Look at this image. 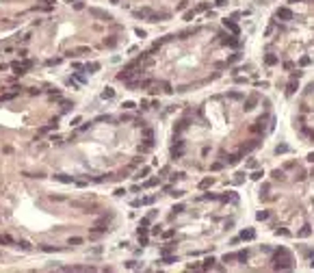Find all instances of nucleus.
I'll return each instance as SVG.
<instances>
[{
  "label": "nucleus",
  "mask_w": 314,
  "mask_h": 273,
  "mask_svg": "<svg viewBox=\"0 0 314 273\" xmlns=\"http://www.w3.org/2000/svg\"><path fill=\"white\" fill-rule=\"evenodd\" d=\"M238 59H240V54H232V56H230V61H227V63H236V61H238Z\"/></svg>",
  "instance_id": "09e8293b"
},
{
  "label": "nucleus",
  "mask_w": 314,
  "mask_h": 273,
  "mask_svg": "<svg viewBox=\"0 0 314 273\" xmlns=\"http://www.w3.org/2000/svg\"><path fill=\"white\" fill-rule=\"evenodd\" d=\"M136 35H139V37L143 39V37H145V31H143V28H136Z\"/></svg>",
  "instance_id": "4d7b16f0"
},
{
  "label": "nucleus",
  "mask_w": 314,
  "mask_h": 273,
  "mask_svg": "<svg viewBox=\"0 0 314 273\" xmlns=\"http://www.w3.org/2000/svg\"><path fill=\"white\" fill-rule=\"evenodd\" d=\"M102 98H104V100H113V98H115V91L111 89V87H106V89L102 91Z\"/></svg>",
  "instance_id": "4be33fe9"
},
{
  "label": "nucleus",
  "mask_w": 314,
  "mask_h": 273,
  "mask_svg": "<svg viewBox=\"0 0 314 273\" xmlns=\"http://www.w3.org/2000/svg\"><path fill=\"white\" fill-rule=\"evenodd\" d=\"M89 11H91V15H95V17H102V20H106V22L111 20V15L104 13V11H100V9H89Z\"/></svg>",
  "instance_id": "4468645a"
},
{
  "label": "nucleus",
  "mask_w": 314,
  "mask_h": 273,
  "mask_svg": "<svg viewBox=\"0 0 314 273\" xmlns=\"http://www.w3.org/2000/svg\"><path fill=\"white\" fill-rule=\"evenodd\" d=\"M33 65H35V63H33L31 59H26V61H13V63H11L9 67H11V69H13V72H15L17 76H22V74H26V72H28V69H31Z\"/></svg>",
  "instance_id": "f257e3e1"
},
{
  "label": "nucleus",
  "mask_w": 314,
  "mask_h": 273,
  "mask_svg": "<svg viewBox=\"0 0 314 273\" xmlns=\"http://www.w3.org/2000/svg\"><path fill=\"white\" fill-rule=\"evenodd\" d=\"M288 2H290V4H293V2H301V0H288Z\"/></svg>",
  "instance_id": "69168bd1"
},
{
  "label": "nucleus",
  "mask_w": 314,
  "mask_h": 273,
  "mask_svg": "<svg viewBox=\"0 0 314 273\" xmlns=\"http://www.w3.org/2000/svg\"><path fill=\"white\" fill-rule=\"evenodd\" d=\"M277 63H279V59H277L275 54H267V56H264V65L271 67V65H277Z\"/></svg>",
  "instance_id": "f3484780"
},
{
  "label": "nucleus",
  "mask_w": 314,
  "mask_h": 273,
  "mask_svg": "<svg viewBox=\"0 0 314 273\" xmlns=\"http://www.w3.org/2000/svg\"><path fill=\"white\" fill-rule=\"evenodd\" d=\"M297 89H299V78H290V83L286 85V95H293Z\"/></svg>",
  "instance_id": "6e6552de"
},
{
  "label": "nucleus",
  "mask_w": 314,
  "mask_h": 273,
  "mask_svg": "<svg viewBox=\"0 0 314 273\" xmlns=\"http://www.w3.org/2000/svg\"><path fill=\"white\" fill-rule=\"evenodd\" d=\"M212 267H215V258L210 256V258H206V260H204V265H202V269H212Z\"/></svg>",
  "instance_id": "393cba45"
},
{
  "label": "nucleus",
  "mask_w": 314,
  "mask_h": 273,
  "mask_svg": "<svg viewBox=\"0 0 314 273\" xmlns=\"http://www.w3.org/2000/svg\"><path fill=\"white\" fill-rule=\"evenodd\" d=\"M17 247H22V249H31V243H26V241H20V243H15Z\"/></svg>",
  "instance_id": "ea45409f"
},
{
  "label": "nucleus",
  "mask_w": 314,
  "mask_h": 273,
  "mask_svg": "<svg viewBox=\"0 0 314 273\" xmlns=\"http://www.w3.org/2000/svg\"><path fill=\"white\" fill-rule=\"evenodd\" d=\"M156 184H158V180H156V178H152V180L143 182V186H145V189H147V186H156Z\"/></svg>",
  "instance_id": "4c0bfd02"
},
{
  "label": "nucleus",
  "mask_w": 314,
  "mask_h": 273,
  "mask_svg": "<svg viewBox=\"0 0 314 273\" xmlns=\"http://www.w3.org/2000/svg\"><path fill=\"white\" fill-rule=\"evenodd\" d=\"M256 147H260V141H258V139H256V141H251V143H247V145H243L240 154H247V152H254Z\"/></svg>",
  "instance_id": "f8f14e48"
},
{
  "label": "nucleus",
  "mask_w": 314,
  "mask_h": 273,
  "mask_svg": "<svg viewBox=\"0 0 314 273\" xmlns=\"http://www.w3.org/2000/svg\"><path fill=\"white\" fill-rule=\"evenodd\" d=\"M87 52H91V48H87V46H80V48H74L69 54H72V56H78V54H87Z\"/></svg>",
  "instance_id": "2eb2a0df"
},
{
  "label": "nucleus",
  "mask_w": 314,
  "mask_h": 273,
  "mask_svg": "<svg viewBox=\"0 0 314 273\" xmlns=\"http://www.w3.org/2000/svg\"><path fill=\"white\" fill-rule=\"evenodd\" d=\"M273 262H275V269H277V271H288V269H293L290 258H277V260H273Z\"/></svg>",
  "instance_id": "7ed1b4c3"
},
{
  "label": "nucleus",
  "mask_w": 314,
  "mask_h": 273,
  "mask_svg": "<svg viewBox=\"0 0 314 273\" xmlns=\"http://www.w3.org/2000/svg\"><path fill=\"white\" fill-rule=\"evenodd\" d=\"M221 44H223V46H230V48H238V46H240V41H238L236 37H232V35H225L223 39H221Z\"/></svg>",
  "instance_id": "0eeeda50"
},
{
  "label": "nucleus",
  "mask_w": 314,
  "mask_h": 273,
  "mask_svg": "<svg viewBox=\"0 0 314 273\" xmlns=\"http://www.w3.org/2000/svg\"><path fill=\"white\" fill-rule=\"evenodd\" d=\"M152 13H154L152 9L143 7V9H136V11H135V17H141V20H150V15H152Z\"/></svg>",
  "instance_id": "39448f33"
},
{
  "label": "nucleus",
  "mask_w": 314,
  "mask_h": 273,
  "mask_svg": "<svg viewBox=\"0 0 314 273\" xmlns=\"http://www.w3.org/2000/svg\"><path fill=\"white\" fill-rule=\"evenodd\" d=\"M171 195H174V197H182V195H184V191H171Z\"/></svg>",
  "instance_id": "5fc2aeb1"
},
{
  "label": "nucleus",
  "mask_w": 314,
  "mask_h": 273,
  "mask_svg": "<svg viewBox=\"0 0 314 273\" xmlns=\"http://www.w3.org/2000/svg\"><path fill=\"white\" fill-rule=\"evenodd\" d=\"M293 67H295L293 61H284V69H293Z\"/></svg>",
  "instance_id": "de8ad7c7"
},
{
  "label": "nucleus",
  "mask_w": 314,
  "mask_h": 273,
  "mask_svg": "<svg viewBox=\"0 0 314 273\" xmlns=\"http://www.w3.org/2000/svg\"><path fill=\"white\" fill-rule=\"evenodd\" d=\"M240 156H243V154H238V156H225V154H221V158H223L227 165H236V163L240 160Z\"/></svg>",
  "instance_id": "dca6fc26"
},
{
  "label": "nucleus",
  "mask_w": 314,
  "mask_h": 273,
  "mask_svg": "<svg viewBox=\"0 0 314 273\" xmlns=\"http://www.w3.org/2000/svg\"><path fill=\"white\" fill-rule=\"evenodd\" d=\"M126 267H128V269H136V267H139V265H136L135 260H130V262H128V265H126Z\"/></svg>",
  "instance_id": "6e6d98bb"
},
{
  "label": "nucleus",
  "mask_w": 314,
  "mask_h": 273,
  "mask_svg": "<svg viewBox=\"0 0 314 273\" xmlns=\"http://www.w3.org/2000/svg\"><path fill=\"white\" fill-rule=\"evenodd\" d=\"M293 167H295V163H293V160H288V163L284 165V169H293Z\"/></svg>",
  "instance_id": "bf43d9fd"
},
{
  "label": "nucleus",
  "mask_w": 314,
  "mask_h": 273,
  "mask_svg": "<svg viewBox=\"0 0 314 273\" xmlns=\"http://www.w3.org/2000/svg\"><path fill=\"white\" fill-rule=\"evenodd\" d=\"M256 219H258V221H267V219H269V213H267V210H260V213L256 215Z\"/></svg>",
  "instance_id": "7c9ffc66"
},
{
  "label": "nucleus",
  "mask_w": 314,
  "mask_h": 273,
  "mask_svg": "<svg viewBox=\"0 0 314 273\" xmlns=\"http://www.w3.org/2000/svg\"><path fill=\"white\" fill-rule=\"evenodd\" d=\"M282 176H284V174H282V171H279V169H275V171H273V178H275V180H279V178H282Z\"/></svg>",
  "instance_id": "3c124183"
},
{
  "label": "nucleus",
  "mask_w": 314,
  "mask_h": 273,
  "mask_svg": "<svg viewBox=\"0 0 314 273\" xmlns=\"http://www.w3.org/2000/svg\"><path fill=\"white\" fill-rule=\"evenodd\" d=\"M247 258H249V249H240L236 254V260H240V262H247Z\"/></svg>",
  "instance_id": "aec40b11"
},
{
  "label": "nucleus",
  "mask_w": 314,
  "mask_h": 273,
  "mask_svg": "<svg viewBox=\"0 0 314 273\" xmlns=\"http://www.w3.org/2000/svg\"><path fill=\"white\" fill-rule=\"evenodd\" d=\"M85 69H87L89 74H93V72H98V69H100V63H95V61H93V63H87V65H85Z\"/></svg>",
  "instance_id": "5701e85b"
},
{
  "label": "nucleus",
  "mask_w": 314,
  "mask_h": 273,
  "mask_svg": "<svg viewBox=\"0 0 314 273\" xmlns=\"http://www.w3.org/2000/svg\"><path fill=\"white\" fill-rule=\"evenodd\" d=\"M286 152H288V145H286V143H282V145L275 147V154H286Z\"/></svg>",
  "instance_id": "c756f323"
},
{
  "label": "nucleus",
  "mask_w": 314,
  "mask_h": 273,
  "mask_svg": "<svg viewBox=\"0 0 314 273\" xmlns=\"http://www.w3.org/2000/svg\"><path fill=\"white\" fill-rule=\"evenodd\" d=\"M223 26L227 28V31H230V33H232V35H238V33H240L238 24H236V22H234L232 17H225V20H223Z\"/></svg>",
  "instance_id": "20e7f679"
},
{
  "label": "nucleus",
  "mask_w": 314,
  "mask_h": 273,
  "mask_svg": "<svg viewBox=\"0 0 314 273\" xmlns=\"http://www.w3.org/2000/svg\"><path fill=\"white\" fill-rule=\"evenodd\" d=\"M210 169H212V171H219V169H223V163H212Z\"/></svg>",
  "instance_id": "37998d69"
},
{
  "label": "nucleus",
  "mask_w": 314,
  "mask_h": 273,
  "mask_svg": "<svg viewBox=\"0 0 314 273\" xmlns=\"http://www.w3.org/2000/svg\"><path fill=\"white\" fill-rule=\"evenodd\" d=\"M310 63H312V59H310V56H301V59H299V65H301V67H308Z\"/></svg>",
  "instance_id": "c85d7f7f"
},
{
  "label": "nucleus",
  "mask_w": 314,
  "mask_h": 273,
  "mask_svg": "<svg viewBox=\"0 0 314 273\" xmlns=\"http://www.w3.org/2000/svg\"><path fill=\"white\" fill-rule=\"evenodd\" d=\"M277 258H290V251H288L286 247H277V249L273 251V260H277Z\"/></svg>",
  "instance_id": "9b49d317"
},
{
  "label": "nucleus",
  "mask_w": 314,
  "mask_h": 273,
  "mask_svg": "<svg viewBox=\"0 0 314 273\" xmlns=\"http://www.w3.org/2000/svg\"><path fill=\"white\" fill-rule=\"evenodd\" d=\"M104 44H106V46H111V48H113V46L117 44V39H108V41H104Z\"/></svg>",
  "instance_id": "680f3d73"
},
{
  "label": "nucleus",
  "mask_w": 314,
  "mask_h": 273,
  "mask_svg": "<svg viewBox=\"0 0 314 273\" xmlns=\"http://www.w3.org/2000/svg\"><path fill=\"white\" fill-rule=\"evenodd\" d=\"M163 236H165V238H169V236H174V230H167V232H163Z\"/></svg>",
  "instance_id": "052dcab7"
},
{
  "label": "nucleus",
  "mask_w": 314,
  "mask_h": 273,
  "mask_svg": "<svg viewBox=\"0 0 314 273\" xmlns=\"http://www.w3.org/2000/svg\"><path fill=\"white\" fill-rule=\"evenodd\" d=\"M310 234H312V228H310L308 223H306V226H303V230H299V234H297V236L306 238V236H310Z\"/></svg>",
  "instance_id": "412c9836"
},
{
  "label": "nucleus",
  "mask_w": 314,
  "mask_h": 273,
  "mask_svg": "<svg viewBox=\"0 0 314 273\" xmlns=\"http://www.w3.org/2000/svg\"><path fill=\"white\" fill-rule=\"evenodd\" d=\"M154 85V80H141V87L143 89H147V87H152Z\"/></svg>",
  "instance_id": "79ce46f5"
},
{
  "label": "nucleus",
  "mask_w": 314,
  "mask_h": 273,
  "mask_svg": "<svg viewBox=\"0 0 314 273\" xmlns=\"http://www.w3.org/2000/svg\"><path fill=\"white\" fill-rule=\"evenodd\" d=\"M254 238H256V230L254 228H247V230L240 232V241H254Z\"/></svg>",
  "instance_id": "9d476101"
},
{
  "label": "nucleus",
  "mask_w": 314,
  "mask_h": 273,
  "mask_svg": "<svg viewBox=\"0 0 314 273\" xmlns=\"http://www.w3.org/2000/svg\"><path fill=\"white\" fill-rule=\"evenodd\" d=\"M56 63H61V59H48L45 61V65H56Z\"/></svg>",
  "instance_id": "49530a36"
},
{
  "label": "nucleus",
  "mask_w": 314,
  "mask_h": 273,
  "mask_svg": "<svg viewBox=\"0 0 314 273\" xmlns=\"http://www.w3.org/2000/svg\"><path fill=\"white\" fill-rule=\"evenodd\" d=\"M54 180L63 182V184H69V182H74V178H69V176H65V174H56V176H52Z\"/></svg>",
  "instance_id": "a211bd4d"
},
{
  "label": "nucleus",
  "mask_w": 314,
  "mask_h": 273,
  "mask_svg": "<svg viewBox=\"0 0 314 273\" xmlns=\"http://www.w3.org/2000/svg\"><path fill=\"white\" fill-rule=\"evenodd\" d=\"M256 102H258V95H251V98H247V102H245V111H254V106H256Z\"/></svg>",
  "instance_id": "ddd939ff"
},
{
  "label": "nucleus",
  "mask_w": 314,
  "mask_h": 273,
  "mask_svg": "<svg viewBox=\"0 0 314 273\" xmlns=\"http://www.w3.org/2000/svg\"><path fill=\"white\" fill-rule=\"evenodd\" d=\"M212 182H215L212 178H204V180L199 182V189H208V186H212Z\"/></svg>",
  "instance_id": "cd10ccee"
},
{
  "label": "nucleus",
  "mask_w": 314,
  "mask_h": 273,
  "mask_svg": "<svg viewBox=\"0 0 314 273\" xmlns=\"http://www.w3.org/2000/svg\"><path fill=\"white\" fill-rule=\"evenodd\" d=\"M111 2H113V4H117V0H111Z\"/></svg>",
  "instance_id": "338daca9"
},
{
  "label": "nucleus",
  "mask_w": 314,
  "mask_h": 273,
  "mask_svg": "<svg viewBox=\"0 0 314 273\" xmlns=\"http://www.w3.org/2000/svg\"><path fill=\"white\" fill-rule=\"evenodd\" d=\"M182 156H184V145H178V143H176V145L171 147V158L178 160V158H182Z\"/></svg>",
  "instance_id": "1a4fd4ad"
},
{
  "label": "nucleus",
  "mask_w": 314,
  "mask_h": 273,
  "mask_svg": "<svg viewBox=\"0 0 314 273\" xmlns=\"http://www.w3.org/2000/svg\"><path fill=\"white\" fill-rule=\"evenodd\" d=\"M139 243H141V245H147V234H139Z\"/></svg>",
  "instance_id": "c03bdc74"
},
{
  "label": "nucleus",
  "mask_w": 314,
  "mask_h": 273,
  "mask_svg": "<svg viewBox=\"0 0 314 273\" xmlns=\"http://www.w3.org/2000/svg\"><path fill=\"white\" fill-rule=\"evenodd\" d=\"M230 98H232V100H240V98H243V93H240V91H232V93H230Z\"/></svg>",
  "instance_id": "58836bf2"
},
{
  "label": "nucleus",
  "mask_w": 314,
  "mask_h": 273,
  "mask_svg": "<svg viewBox=\"0 0 314 273\" xmlns=\"http://www.w3.org/2000/svg\"><path fill=\"white\" fill-rule=\"evenodd\" d=\"M121 106H124V108H128V111H132V108H135L136 104H135V102H130V100H128V102H124Z\"/></svg>",
  "instance_id": "a19ab883"
},
{
  "label": "nucleus",
  "mask_w": 314,
  "mask_h": 273,
  "mask_svg": "<svg viewBox=\"0 0 314 273\" xmlns=\"http://www.w3.org/2000/svg\"><path fill=\"white\" fill-rule=\"evenodd\" d=\"M17 95H20V87H13V91H7V93H2L0 102H9V100H13V98H17Z\"/></svg>",
  "instance_id": "423d86ee"
},
{
  "label": "nucleus",
  "mask_w": 314,
  "mask_h": 273,
  "mask_svg": "<svg viewBox=\"0 0 314 273\" xmlns=\"http://www.w3.org/2000/svg\"><path fill=\"white\" fill-rule=\"evenodd\" d=\"M227 4V0H215V7H225Z\"/></svg>",
  "instance_id": "603ef678"
},
{
  "label": "nucleus",
  "mask_w": 314,
  "mask_h": 273,
  "mask_svg": "<svg viewBox=\"0 0 314 273\" xmlns=\"http://www.w3.org/2000/svg\"><path fill=\"white\" fill-rule=\"evenodd\" d=\"M180 213H184V204H176L174 206V215H180Z\"/></svg>",
  "instance_id": "c9c22d12"
},
{
  "label": "nucleus",
  "mask_w": 314,
  "mask_h": 273,
  "mask_svg": "<svg viewBox=\"0 0 314 273\" xmlns=\"http://www.w3.org/2000/svg\"><path fill=\"white\" fill-rule=\"evenodd\" d=\"M174 245H176V243H167V245H165V247L160 249V254H163V256H165V254H169V251L174 249Z\"/></svg>",
  "instance_id": "72a5a7b5"
},
{
  "label": "nucleus",
  "mask_w": 314,
  "mask_h": 273,
  "mask_svg": "<svg viewBox=\"0 0 314 273\" xmlns=\"http://www.w3.org/2000/svg\"><path fill=\"white\" fill-rule=\"evenodd\" d=\"M193 17H195V9H193V11H186V13H184V20H186V22H191Z\"/></svg>",
  "instance_id": "e433bc0d"
},
{
  "label": "nucleus",
  "mask_w": 314,
  "mask_h": 273,
  "mask_svg": "<svg viewBox=\"0 0 314 273\" xmlns=\"http://www.w3.org/2000/svg\"><path fill=\"white\" fill-rule=\"evenodd\" d=\"M221 260H223V262H232V260H236V254H225Z\"/></svg>",
  "instance_id": "f704fd0d"
},
{
  "label": "nucleus",
  "mask_w": 314,
  "mask_h": 273,
  "mask_svg": "<svg viewBox=\"0 0 314 273\" xmlns=\"http://www.w3.org/2000/svg\"><path fill=\"white\" fill-rule=\"evenodd\" d=\"M0 243H2V245H13L15 241H13L11 236H7V234H0Z\"/></svg>",
  "instance_id": "a878e982"
},
{
  "label": "nucleus",
  "mask_w": 314,
  "mask_h": 273,
  "mask_svg": "<svg viewBox=\"0 0 314 273\" xmlns=\"http://www.w3.org/2000/svg\"><path fill=\"white\" fill-rule=\"evenodd\" d=\"M83 241H85V238H80V236H74V238H69V241H67V245H80Z\"/></svg>",
  "instance_id": "473e14b6"
},
{
  "label": "nucleus",
  "mask_w": 314,
  "mask_h": 273,
  "mask_svg": "<svg viewBox=\"0 0 314 273\" xmlns=\"http://www.w3.org/2000/svg\"><path fill=\"white\" fill-rule=\"evenodd\" d=\"M275 234H277V236H290V232H288L286 228H275Z\"/></svg>",
  "instance_id": "2f4dec72"
},
{
  "label": "nucleus",
  "mask_w": 314,
  "mask_h": 273,
  "mask_svg": "<svg viewBox=\"0 0 314 273\" xmlns=\"http://www.w3.org/2000/svg\"><path fill=\"white\" fill-rule=\"evenodd\" d=\"M115 195H117V197H121V195H126V189H117V191H115Z\"/></svg>",
  "instance_id": "864d4df0"
},
{
  "label": "nucleus",
  "mask_w": 314,
  "mask_h": 273,
  "mask_svg": "<svg viewBox=\"0 0 314 273\" xmlns=\"http://www.w3.org/2000/svg\"><path fill=\"white\" fill-rule=\"evenodd\" d=\"M186 128H188V119L184 117V119H180L178 126H176V135H178V132H182V130H186Z\"/></svg>",
  "instance_id": "6ab92c4d"
},
{
  "label": "nucleus",
  "mask_w": 314,
  "mask_h": 273,
  "mask_svg": "<svg viewBox=\"0 0 314 273\" xmlns=\"http://www.w3.org/2000/svg\"><path fill=\"white\" fill-rule=\"evenodd\" d=\"M306 135L310 136V139H314V130H308V128H306Z\"/></svg>",
  "instance_id": "0e129e2a"
},
{
  "label": "nucleus",
  "mask_w": 314,
  "mask_h": 273,
  "mask_svg": "<svg viewBox=\"0 0 314 273\" xmlns=\"http://www.w3.org/2000/svg\"><path fill=\"white\" fill-rule=\"evenodd\" d=\"M171 262H178V256H169V254H165V256H163V265H171Z\"/></svg>",
  "instance_id": "b1692460"
},
{
  "label": "nucleus",
  "mask_w": 314,
  "mask_h": 273,
  "mask_svg": "<svg viewBox=\"0 0 314 273\" xmlns=\"http://www.w3.org/2000/svg\"><path fill=\"white\" fill-rule=\"evenodd\" d=\"M143 135L147 136V139H152V136H154V130H152V128H145V130H143Z\"/></svg>",
  "instance_id": "a18cd8bd"
},
{
  "label": "nucleus",
  "mask_w": 314,
  "mask_h": 273,
  "mask_svg": "<svg viewBox=\"0 0 314 273\" xmlns=\"http://www.w3.org/2000/svg\"><path fill=\"white\" fill-rule=\"evenodd\" d=\"M262 176H264V171H262V169H256V171H254V174H251L249 178H251V180H256V182H258V180H262Z\"/></svg>",
  "instance_id": "bb28decb"
},
{
  "label": "nucleus",
  "mask_w": 314,
  "mask_h": 273,
  "mask_svg": "<svg viewBox=\"0 0 314 273\" xmlns=\"http://www.w3.org/2000/svg\"><path fill=\"white\" fill-rule=\"evenodd\" d=\"M74 76H76V80H78V83H85V76H83V74H74Z\"/></svg>",
  "instance_id": "13d9d810"
},
{
  "label": "nucleus",
  "mask_w": 314,
  "mask_h": 273,
  "mask_svg": "<svg viewBox=\"0 0 314 273\" xmlns=\"http://www.w3.org/2000/svg\"><path fill=\"white\" fill-rule=\"evenodd\" d=\"M308 163H314V152H310V154H308Z\"/></svg>",
  "instance_id": "e2e57ef3"
},
{
  "label": "nucleus",
  "mask_w": 314,
  "mask_h": 273,
  "mask_svg": "<svg viewBox=\"0 0 314 273\" xmlns=\"http://www.w3.org/2000/svg\"><path fill=\"white\" fill-rule=\"evenodd\" d=\"M275 17L282 20V22H290V20H293V11H290L288 7H279V9L275 11Z\"/></svg>",
  "instance_id": "f03ea898"
},
{
  "label": "nucleus",
  "mask_w": 314,
  "mask_h": 273,
  "mask_svg": "<svg viewBox=\"0 0 314 273\" xmlns=\"http://www.w3.org/2000/svg\"><path fill=\"white\" fill-rule=\"evenodd\" d=\"M147 174H150V167H143V169L139 171V176H141V178H143V176H147Z\"/></svg>",
  "instance_id": "8fccbe9b"
}]
</instances>
